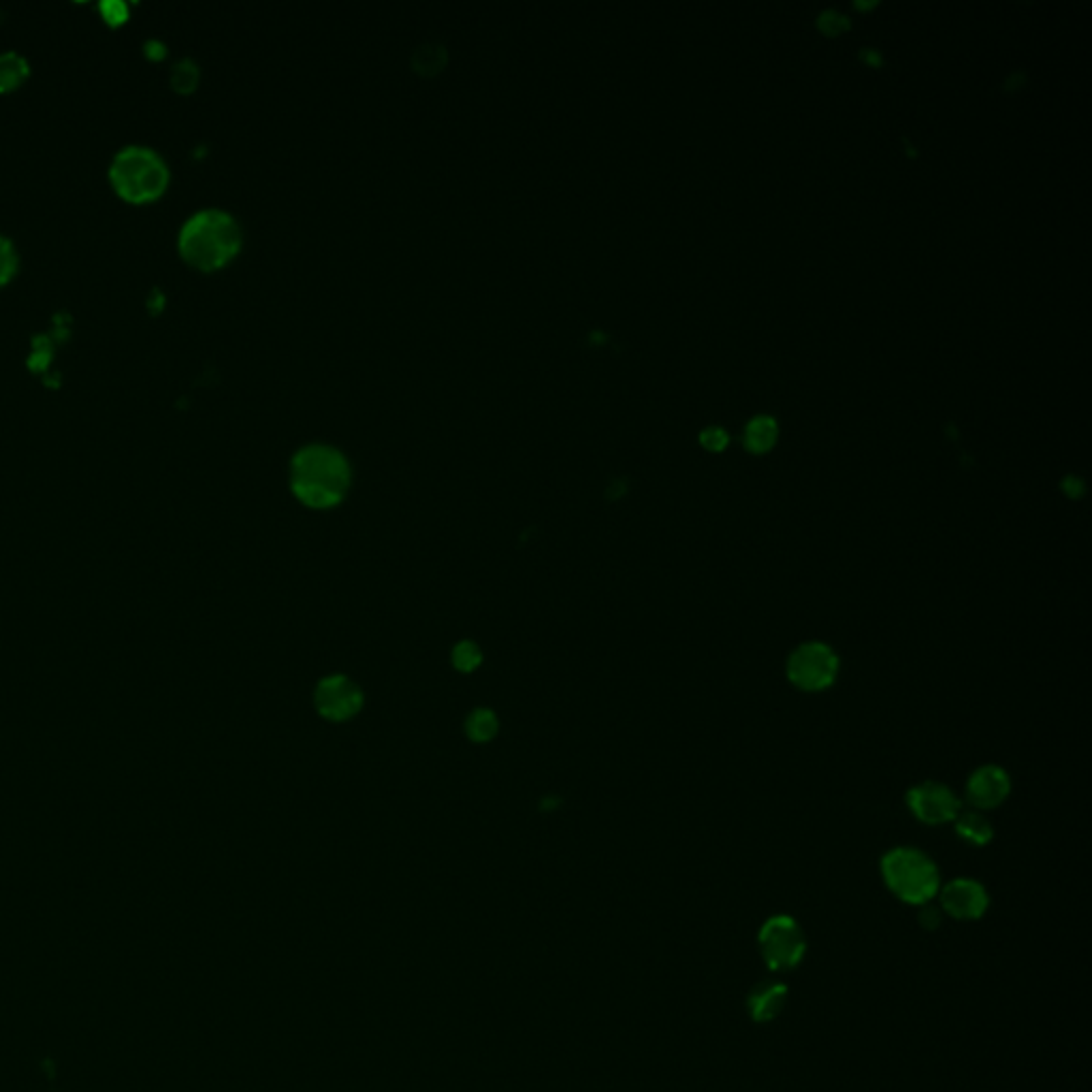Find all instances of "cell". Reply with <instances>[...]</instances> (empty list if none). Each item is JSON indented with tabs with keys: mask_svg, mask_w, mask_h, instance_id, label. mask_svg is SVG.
I'll use <instances>...</instances> for the list:
<instances>
[{
	"mask_svg": "<svg viewBox=\"0 0 1092 1092\" xmlns=\"http://www.w3.org/2000/svg\"><path fill=\"white\" fill-rule=\"evenodd\" d=\"M351 487L349 459L329 444H306L291 461V489L310 508L338 506Z\"/></svg>",
	"mask_w": 1092,
	"mask_h": 1092,
	"instance_id": "6da1fadb",
	"label": "cell"
},
{
	"mask_svg": "<svg viewBox=\"0 0 1092 1092\" xmlns=\"http://www.w3.org/2000/svg\"><path fill=\"white\" fill-rule=\"evenodd\" d=\"M244 244V231L237 218L218 207L193 214L178 237L182 259L201 272H216L237 257Z\"/></svg>",
	"mask_w": 1092,
	"mask_h": 1092,
	"instance_id": "7a4b0ae2",
	"label": "cell"
},
{
	"mask_svg": "<svg viewBox=\"0 0 1092 1092\" xmlns=\"http://www.w3.org/2000/svg\"><path fill=\"white\" fill-rule=\"evenodd\" d=\"M109 182L124 201L150 203L167 190L169 167L152 148L128 145L113 156Z\"/></svg>",
	"mask_w": 1092,
	"mask_h": 1092,
	"instance_id": "3957f363",
	"label": "cell"
},
{
	"mask_svg": "<svg viewBox=\"0 0 1092 1092\" xmlns=\"http://www.w3.org/2000/svg\"><path fill=\"white\" fill-rule=\"evenodd\" d=\"M888 890L909 905H926L939 892V868L920 849L896 847L881 860Z\"/></svg>",
	"mask_w": 1092,
	"mask_h": 1092,
	"instance_id": "277c9868",
	"label": "cell"
},
{
	"mask_svg": "<svg viewBox=\"0 0 1092 1092\" xmlns=\"http://www.w3.org/2000/svg\"><path fill=\"white\" fill-rule=\"evenodd\" d=\"M839 675V656L824 643H804L787 660V679L802 692H821Z\"/></svg>",
	"mask_w": 1092,
	"mask_h": 1092,
	"instance_id": "5b68a950",
	"label": "cell"
},
{
	"mask_svg": "<svg viewBox=\"0 0 1092 1092\" xmlns=\"http://www.w3.org/2000/svg\"><path fill=\"white\" fill-rule=\"evenodd\" d=\"M757 941L762 958L772 971L794 969L806 952L804 933L789 916H774L766 920Z\"/></svg>",
	"mask_w": 1092,
	"mask_h": 1092,
	"instance_id": "8992f818",
	"label": "cell"
},
{
	"mask_svg": "<svg viewBox=\"0 0 1092 1092\" xmlns=\"http://www.w3.org/2000/svg\"><path fill=\"white\" fill-rule=\"evenodd\" d=\"M907 804L911 813L924 824H945L958 817L960 800L956 794L937 781H924L909 789Z\"/></svg>",
	"mask_w": 1092,
	"mask_h": 1092,
	"instance_id": "52a82bcc",
	"label": "cell"
},
{
	"mask_svg": "<svg viewBox=\"0 0 1092 1092\" xmlns=\"http://www.w3.org/2000/svg\"><path fill=\"white\" fill-rule=\"evenodd\" d=\"M364 705V696L359 688L342 677H327L317 688V709L329 722H347L359 713Z\"/></svg>",
	"mask_w": 1092,
	"mask_h": 1092,
	"instance_id": "ba28073f",
	"label": "cell"
},
{
	"mask_svg": "<svg viewBox=\"0 0 1092 1092\" xmlns=\"http://www.w3.org/2000/svg\"><path fill=\"white\" fill-rule=\"evenodd\" d=\"M988 905V892L975 879H954L941 890V907L956 920H980Z\"/></svg>",
	"mask_w": 1092,
	"mask_h": 1092,
	"instance_id": "9c48e42d",
	"label": "cell"
},
{
	"mask_svg": "<svg viewBox=\"0 0 1092 1092\" xmlns=\"http://www.w3.org/2000/svg\"><path fill=\"white\" fill-rule=\"evenodd\" d=\"M1010 774L999 766H982L967 781V800L975 811H990L1008 800Z\"/></svg>",
	"mask_w": 1092,
	"mask_h": 1092,
	"instance_id": "30bf717a",
	"label": "cell"
},
{
	"mask_svg": "<svg viewBox=\"0 0 1092 1092\" xmlns=\"http://www.w3.org/2000/svg\"><path fill=\"white\" fill-rule=\"evenodd\" d=\"M787 1001V988L779 982H762L755 988H751L747 997V1010L749 1016L755 1022H770L774 1020Z\"/></svg>",
	"mask_w": 1092,
	"mask_h": 1092,
	"instance_id": "8fae6325",
	"label": "cell"
},
{
	"mask_svg": "<svg viewBox=\"0 0 1092 1092\" xmlns=\"http://www.w3.org/2000/svg\"><path fill=\"white\" fill-rule=\"evenodd\" d=\"M956 832L963 841L971 843V845H986L993 841L995 836V830H993V824L980 813V811H967V813H958L956 817Z\"/></svg>",
	"mask_w": 1092,
	"mask_h": 1092,
	"instance_id": "7c38bea8",
	"label": "cell"
},
{
	"mask_svg": "<svg viewBox=\"0 0 1092 1092\" xmlns=\"http://www.w3.org/2000/svg\"><path fill=\"white\" fill-rule=\"evenodd\" d=\"M776 435H779L776 422L770 416H757L747 425L744 446L753 455H764L774 446Z\"/></svg>",
	"mask_w": 1092,
	"mask_h": 1092,
	"instance_id": "4fadbf2b",
	"label": "cell"
},
{
	"mask_svg": "<svg viewBox=\"0 0 1092 1092\" xmlns=\"http://www.w3.org/2000/svg\"><path fill=\"white\" fill-rule=\"evenodd\" d=\"M30 75L28 60L17 51L0 53V92L17 90Z\"/></svg>",
	"mask_w": 1092,
	"mask_h": 1092,
	"instance_id": "5bb4252c",
	"label": "cell"
},
{
	"mask_svg": "<svg viewBox=\"0 0 1092 1092\" xmlns=\"http://www.w3.org/2000/svg\"><path fill=\"white\" fill-rule=\"evenodd\" d=\"M497 732V720L491 711L487 709H478L470 716L467 720V736L476 742H487L495 736Z\"/></svg>",
	"mask_w": 1092,
	"mask_h": 1092,
	"instance_id": "9a60e30c",
	"label": "cell"
},
{
	"mask_svg": "<svg viewBox=\"0 0 1092 1092\" xmlns=\"http://www.w3.org/2000/svg\"><path fill=\"white\" fill-rule=\"evenodd\" d=\"M199 83V66L190 58H182L171 68V86L178 92H193Z\"/></svg>",
	"mask_w": 1092,
	"mask_h": 1092,
	"instance_id": "2e32d148",
	"label": "cell"
},
{
	"mask_svg": "<svg viewBox=\"0 0 1092 1092\" xmlns=\"http://www.w3.org/2000/svg\"><path fill=\"white\" fill-rule=\"evenodd\" d=\"M480 662H482V653H480V649H478L474 643H470V641L459 643V645L455 647V651H452V664H455V668H457V671H461V673H472V671H476V668L480 666Z\"/></svg>",
	"mask_w": 1092,
	"mask_h": 1092,
	"instance_id": "e0dca14e",
	"label": "cell"
},
{
	"mask_svg": "<svg viewBox=\"0 0 1092 1092\" xmlns=\"http://www.w3.org/2000/svg\"><path fill=\"white\" fill-rule=\"evenodd\" d=\"M17 265H19V257H17L15 246L11 244V240L0 235V287H4L15 276Z\"/></svg>",
	"mask_w": 1092,
	"mask_h": 1092,
	"instance_id": "ac0fdd59",
	"label": "cell"
},
{
	"mask_svg": "<svg viewBox=\"0 0 1092 1092\" xmlns=\"http://www.w3.org/2000/svg\"><path fill=\"white\" fill-rule=\"evenodd\" d=\"M817 26H819L826 34L834 36V34H841L843 30H847L851 24H849V19H847L843 13H839V11H834V9H828V11L819 13V17H817Z\"/></svg>",
	"mask_w": 1092,
	"mask_h": 1092,
	"instance_id": "d6986e66",
	"label": "cell"
},
{
	"mask_svg": "<svg viewBox=\"0 0 1092 1092\" xmlns=\"http://www.w3.org/2000/svg\"><path fill=\"white\" fill-rule=\"evenodd\" d=\"M701 444L711 452H722L729 444V435L720 427H711L701 433Z\"/></svg>",
	"mask_w": 1092,
	"mask_h": 1092,
	"instance_id": "ffe728a7",
	"label": "cell"
},
{
	"mask_svg": "<svg viewBox=\"0 0 1092 1092\" xmlns=\"http://www.w3.org/2000/svg\"><path fill=\"white\" fill-rule=\"evenodd\" d=\"M101 11L109 24H120L126 17V6L122 2H105L101 4Z\"/></svg>",
	"mask_w": 1092,
	"mask_h": 1092,
	"instance_id": "44dd1931",
	"label": "cell"
},
{
	"mask_svg": "<svg viewBox=\"0 0 1092 1092\" xmlns=\"http://www.w3.org/2000/svg\"><path fill=\"white\" fill-rule=\"evenodd\" d=\"M920 924H922L924 928H928V930H935V928H939V924H941V913H939V909H935V907H928V903H926V905H922V913H920Z\"/></svg>",
	"mask_w": 1092,
	"mask_h": 1092,
	"instance_id": "7402d4cb",
	"label": "cell"
},
{
	"mask_svg": "<svg viewBox=\"0 0 1092 1092\" xmlns=\"http://www.w3.org/2000/svg\"><path fill=\"white\" fill-rule=\"evenodd\" d=\"M1063 489H1065V493L1070 497H1080L1085 493V482L1080 478H1076V476H1067L1065 482H1063Z\"/></svg>",
	"mask_w": 1092,
	"mask_h": 1092,
	"instance_id": "603a6c76",
	"label": "cell"
},
{
	"mask_svg": "<svg viewBox=\"0 0 1092 1092\" xmlns=\"http://www.w3.org/2000/svg\"><path fill=\"white\" fill-rule=\"evenodd\" d=\"M860 58H862L866 64H871V66H879V64L883 62V60H881V53H879L877 49H862V51H860Z\"/></svg>",
	"mask_w": 1092,
	"mask_h": 1092,
	"instance_id": "cb8c5ba5",
	"label": "cell"
},
{
	"mask_svg": "<svg viewBox=\"0 0 1092 1092\" xmlns=\"http://www.w3.org/2000/svg\"><path fill=\"white\" fill-rule=\"evenodd\" d=\"M1025 81H1027V77H1025L1022 73H1014L1012 77H1008L1005 88H1008V90H1018L1020 86H1025Z\"/></svg>",
	"mask_w": 1092,
	"mask_h": 1092,
	"instance_id": "d4e9b609",
	"label": "cell"
},
{
	"mask_svg": "<svg viewBox=\"0 0 1092 1092\" xmlns=\"http://www.w3.org/2000/svg\"><path fill=\"white\" fill-rule=\"evenodd\" d=\"M877 2H856L858 9H873Z\"/></svg>",
	"mask_w": 1092,
	"mask_h": 1092,
	"instance_id": "484cf974",
	"label": "cell"
}]
</instances>
